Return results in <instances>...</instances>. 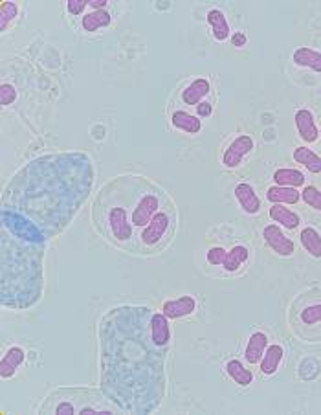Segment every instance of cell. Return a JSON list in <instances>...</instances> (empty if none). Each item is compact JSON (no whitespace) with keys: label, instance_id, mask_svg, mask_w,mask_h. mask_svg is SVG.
<instances>
[{"label":"cell","instance_id":"6da1fadb","mask_svg":"<svg viewBox=\"0 0 321 415\" xmlns=\"http://www.w3.org/2000/svg\"><path fill=\"white\" fill-rule=\"evenodd\" d=\"M152 312L146 305H118L97 325L100 388L121 414H152L166 399L171 347L152 342Z\"/></svg>","mask_w":321,"mask_h":415},{"label":"cell","instance_id":"7a4b0ae2","mask_svg":"<svg viewBox=\"0 0 321 415\" xmlns=\"http://www.w3.org/2000/svg\"><path fill=\"white\" fill-rule=\"evenodd\" d=\"M95 167L81 151L42 155L20 167L6 184L0 210L15 211L48 241L70 226L94 190Z\"/></svg>","mask_w":321,"mask_h":415},{"label":"cell","instance_id":"3957f363","mask_svg":"<svg viewBox=\"0 0 321 415\" xmlns=\"http://www.w3.org/2000/svg\"><path fill=\"white\" fill-rule=\"evenodd\" d=\"M46 243L19 237L0 226V303L6 309L36 307L45 290Z\"/></svg>","mask_w":321,"mask_h":415},{"label":"cell","instance_id":"277c9868","mask_svg":"<svg viewBox=\"0 0 321 415\" xmlns=\"http://www.w3.org/2000/svg\"><path fill=\"white\" fill-rule=\"evenodd\" d=\"M134 188L136 175L116 176L103 186L92 204V220L97 232L112 245L138 254V235L132 226Z\"/></svg>","mask_w":321,"mask_h":415},{"label":"cell","instance_id":"5b68a950","mask_svg":"<svg viewBox=\"0 0 321 415\" xmlns=\"http://www.w3.org/2000/svg\"><path fill=\"white\" fill-rule=\"evenodd\" d=\"M39 414L92 415L120 414V408L97 388H57L40 405Z\"/></svg>","mask_w":321,"mask_h":415},{"label":"cell","instance_id":"8992f818","mask_svg":"<svg viewBox=\"0 0 321 415\" xmlns=\"http://www.w3.org/2000/svg\"><path fill=\"white\" fill-rule=\"evenodd\" d=\"M176 230V210L173 202L160 210L151 219V222L138 234V252L141 254H156L164 250L173 239Z\"/></svg>","mask_w":321,"mask_h":415},{"label":"cell","instance_id":"52a82bcc","mask_svg":"<svg viewBox=\"0 0 321 415\" xmlns=\"http://www.w3.org/2000/svg\"><path fill=\"white\" fill-rule=\"evenodd\" d=\"M253 147H256V144H253V138H251L250 135L237 136L235 140L228 145L224 155H222V164H224V167H228V169L239 167L246 156L253 151Z\"/></svg>","mask_w":321,"mask_h":415},{"label":"cell","instance_id":"ba28073f","mask_svg":"<svg viewBox=\"0 0 321 415\" xmlns=\"http://www.w3.org/2000/svg\"><path fill=\"white\" fill-rule=\"evenodd\" d=\"M263 239L272 250L276 252L279 257H292L296 252V245L290 237H286L285 232L277 225H268L263 228Z\"/></svg>","mask_w":321,"mask_h":415},{"label":"cell","instance_id":"9c48e42d","mask_svg":"<svg viewBox=\"0 0 321 415\" xmlns=\"http://www.w3.org/2000/svg\"><path fill=\"white\" fill-rule=\"evenodd\" d=\"M196 310V300L193 296H178L173 300H166L162 305V312L169 318V320H180L191 316Z\"/></svg>","mask_w":321,"mask_h":415},{"label":"cell","instance_id":"30bf717a","mask_svg":"<svg viewBox=\"0 0 321 415\" xmlns=\"http://www.w3.org/2000/svg\"><path fill=\"white\" fill-rule=\"evenodd\" d=\"M294 121H296V129L297 135L306 144H314L320 138V129L316 126V120H314V114H312L308 109H299L294 116Z\"/></svg>","mask_w":321,"mask_h":415},{"label":"cell","instance_id":"8fae6325","mask_svg":"<svg viewBox=\"0 0 321 415\" xmlns=\"http://www.w3.org/2000/svg\"><path fill=\"white\" fill-rule=\"evenodd\" d=\"M233 195H235L242 211L248 213V216H257L261 211V199L257 197L256 190L248 182H239L235 186V190H233Z\"/></svg>","mask_w":321,"mask_h":415},{"label":"cell","instance_id":"7c38bea8","mask_svg":"<svg viewBox=\"0 0 321 415\" xmlns=\"http://www.w3.org/2000/svg\"><path fill=\"white\" fill-rule=\"evenodd\" d=\"M211 92V83L206 77H198V80H193L189 85L182 91L180 100L184 105L196 107L202 101H206V98Z\"/></svg>","mask_w":321,"mask_h":415},{"label":"cell","instance_id":"4fadbf2b","mask_svg":"<svg viewBox=\"0 0 321 415\" xmlns=\"http://www.w3.org/2000/svg\"><path fill=\"white\" fill-rule=\"evenodd\" d=\"M26 359V351L19 345H13L10 349L6 351L4 356L0 359V377L2 379H11V377L15 375L17 370H19L20 365L24 364Z\"/></svg>","mask_w":321,"mask_h":415},{"label":"cell","instance_id":"5bb4252c","mask_svg":"<svg viewBox=\"0 0 321 415\" xmlns=\"http://www.w3.org/2000/svg\"><path fill=\"white\" fill-rule=\"evenodd\" d=\"M151 338L160 347H171V325L169 318L164 312H152L151 318Z\"/></svg>","mask_w":321,"mask_h":415},{"label":"cell","instance_id":"9a60e30c","mask_svg":"<svg viewBox=\"0 0 321 415\" xmlns=\"http://www.w3.org/2000/svg\"><path fill=\"white\" fill-rule=\"evenodd\" d=\"M266 347H268V336L263 333V331H256L251 333L250 338H248V344H246L244 349V359L248 364H259L265 355Z\"/></svg>","mask_w":321,"mask_h":415},{"label":"cell","instance_id":"2e32d148","mask_svg":"<svg viewBox=\"0 0 321 415\" xmlns=\"http://www.w3.org/2000/svg\"><path fill=\"white\" fill-rule=\"evenodd\" d=\"M171 123L173 127L186 135H198L202 130V120L198 116L189 114L187 110H175L171 114Z\"/></svg>","mask_w":321,"mask_h":415},{"label":"cell","instance_id":"e0dca14e","mask_svg":"<svg viewBox=\"0 0 321 415\" xmlns=\"http://www.w3.org/2000/svg\"><path fill=\"white\" fill-rule=\"evenodd\" d=\"M268 216L274 222H277L286 230H296L302 225V217L297 216L296 211H292L290 208H286L285 204H272Z\"/></svg>","mask_w":321,"mask_h":415},{"label":"cell","instance_id":"ac0fdd59","mask_svg":"<svg viewBox=\"0 0 321 415\" xmlns=\"http://www.w3.org/2000/svg\"><path fill=\"white\" fill-rule=\"evenodd\" d=\"M292 61H294V65L321 74V52L312 50L308 46H299L292 54Z\"/></svg>","mask_w":321,"mask_h":415},{"label":"cell","instance_id":"d6986e66","mask_svg":"<svg viewBox=\"0 0 321 415\" xmlns=\"http://www.w3.org/2000/svg\"><path fill=\"white\" fill-rule=\"evenodd\" d=\"M283 359H285V349H283V345L279 344H274V345H268L265 351V355H263L261 359V373L266 377L274 375V373H277V370H279V365H281Z\"/></svg>","mask_w":321,"mask_h":415},{"label":"cell","instance_id":"ffe728a7","mask_svg":"<svg viewBox=\"0 0 321 415\" xmlns=\"http://www.w3.org/2000/svg\"><path fill=\"white\" fill-rule=\"evenodd\" d=\"M302 199V193L296 188L286 186H272L266 190V200L270 204H296Z\"/></svg>","mask_w":321,"mask_h":415},{"label":"cell","instance_id":"44dd1931","mask_svg":"<svg viewBox=\"0 0 321 415\" xmlns=\"http://www.w3.org/2000/svg\"><path fill=\"white\" fill-rule=\"evenodd\" d=\"M112 22V15L107 10H97V11H88L85 15L81 17V28L86 33H94L100 31L103 28H109Z\"/></svg>","mask_w":321,"mask_h":415},{"label":"cell","instance_id":"7402d4cb","mask_svg":"<svg viewBox=\"0 0 321 415\" xmlns=\"http://www.w3.org/2000/svg\"><path fill=\"white\" fill-rule=\"evenodd\" d=\"M206 20H208V24H210L211 31H213V37H215V40H219V43H224V40L230 39L231 37L230 24H228L226 15H224L221 10L208 11Z\"/></svg>","mask_w":321,"mask_h":415},{"label":"cell","instance_id":"603a6c76","mask_svg":"<svg viewBox=\"0 0 321 415\" xmlns=\"http://www.w3.org/2000/svg\"><path fill=\"white\" fill-rule=\"evenodd\" d=\"M276 186H286V188H302L305 186L306 179L299 169H294V167H281V169L274 171L272 175Z\"/></svg>","mask_w":321,"mask_h":415},{"label":"cell","instance_id":"cb8c5ba5","mask_svg":"<svg viewBox=\"0 0 321 415\" xmlns=\"http://www.w3.org/2000/svg\"><path fill=\"white\" fill-rule=\"evenodd\" d=\"M299 241H302L303 250L306 254L316 257V259H321V234L316 228H312V226L303 228L302 234H299Z\"/></svg>","mask_w":321,"mask_h":415},{"label":"cell","instance_id":"d4e9b609","mask_svg":"<svg viewBox=\"0 0 321 415\" xmlns=\"http://www.w3.org/2000/svg\"><path fill=\"white\" fill-rule=\"evenodd\" d=\"M294 160L297 164H302L303 167H306V171H311L314 175H320L321 173V156L316 155L314 151L302 145V147H296L294 149Z\"/></svg>","mask_w":321,"mask_h":415},{"label":"cell","instance_id":"484cf974","mask_svg":"<svg viewBox=\"0 0 321 415\" xmlns=\"http://www.w3.org/2000/svg\"><path fill=\"white\" fill-rule=\"evenodd\" d=\"M224 370H226L228 377H230L235 384L250 386L251 382H253V373H251V370H248L241 361H235V359H233V361H228Z\"/></svg>","mask_w":321,"mask_h":415},{"label":"cell","instance_id":"4316f807","mask_svg":"<svg viewBox=\"0 0 321 415\" xmlns=\"http://www.w3.org/2000/svg\"><path fill=\"white\" fill-rule=\"evenodd\" d=\"M248 257H250V250L244 245H235L231 250H228L222 269L226 272H237L248 261Z\"/></svg>","mask_w":321,"mask_h":415},{"label":"cell","instance_id":"83f0119b","mask_svg":"<svg viewBox=\"0 0 321 415\" xmlns=\"http://www.w3.org/2000/svg\"><path fill=\"white\" fill-rule=\"evenodd\" d=\"M17 15H19V6L15 2L4 0L0 4V31L8 30V26L17 19Z\"/></svg>","mask_w":321,"mask_h":415},{"label":"cell","instance_id":"f1b7e54d","mask_svg":"<svg viewBox=\"0 0 321 415\" xmlns=\"http://www.w3.org/2000/svg\"><path fill=\"white\" fill-rule=\"evenodd\" d=\"M302 199L308 208L321 211V190H318L316 186H305V190L302 191Z\"/></svg>","mask_w":321,"mask_h":415},{"label":"cell","instance_id":"f546056e","mask_svg":"<svg viewBox=\"0 0 321 415\" xmlns=\"http://www.w3.org/2000/svg\"><path fill=\"white\" fill-rule=\"evenodd\" d=\"M302 322L306 325H314L321 322V303H312L302 310Z\"/></svg>","mask_w":321,"mask_h":415},{"label":"cell","instance_id":"4dcf8cb0","mask_svg":"<svg viewBox=\"0 0 321 415\" xmlns=\"http://www.w3.org/2000/svg\"><path fill=\"white\" fill-rule=\"evenodd\" d=\"M226 254L228 250H224L222 246H211L206 254V259L210 265L222 266V263H224V259H226Z\"/></svg>","mask_w":321,"mask_h":415},{"label":"cell","instance_id":"1f68e13d","mask_svg":"<svg viewBox=\"0 0 321 415\" xmlns=\"http://www.w3.org/2000/svg\"><path fill=\"white\" fill-rule=\"evenodd\" d=\"M15 100H17L15 86L10 85V83H2V85H0V105L8 107Z\"/></svg>","mask_w":321,"mask_h":415},{"label":"cell","instance_id":"d6a6232c","mask_svg":"<svg viewBox=\"0 0 321 415\" xmlns=\"http://www.w3.org/2000/svg\"><path fill=\"white\" fill-rule=\"evenodd\" d=\"M88 8V4H86V0H68L66 2V10L70 11L72 15H85V10Z\"/></svg>","mask_w":321,"mask_h":415},{"label":"cell","instance_id":"836d02e7","mask_svg":"<svg viewBox=\"0 0 321 415\" xmlns=\"http://www.w3.org/2000/svg\"><path fill=\"white\" fill-rule=\"evenodd\" d=\"M231 45L235 46V48H242L248 43V36H246L244 31H233V36L230 37Z\"/></svg>","mask_w":321,"mask_h":415},{"label":"cell","instance_id":"e575fe53","mask_svg":"<svg viewBox=\"0 0 321 415\" xmlns=\"http://www.w3.org/2000/svg\"><path fill=\"white\" fill-rule=\"evenodd\" d=\"M211 112H213V107H211L210 101H202V103L196 105V116L198 118H208V116H211Z\"/></svg>","mask_w":321,"mask_h":415},{"label":"cell","instance_id":"d590c367","mask_svg":"<svg viewBox=\"0 0 321 415\" xmlns=\"http://www.w3.org/2000/svg\"><path fill=\"white\" fill-rule=\"evenodd\" d=\"M86 4H88V8H91L92 11L107 10V6H109V0H86Z\"/></svg>","mask_w":321,"mask_h":415},{"label":"cell","instance_id":"8d00e7d4","mask_svg":"<svg viewBox=\"0 0 321 415\" xmlns=\"http://www.w3.org/2000/svg\"><path fill=\"white\" fill-rule=\"evenodd\" d=\"M320 136H321V129H320Z\"/></svg>","mask_w":321,"mask_h":415}]
</instances>
